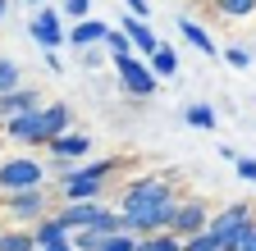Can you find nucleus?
Returning <instances> with one entry per match:
<instances>
[{"instance_id": "2f4dec72", "label": "nucleus", "mask_w": 256, "mask_h": 251, "mask_svg": "<svg viewBox=\"0 0 256 251\" xmlns=\"http://www.w3.org/2000/svg\"><path fill=\"white\" fill-rule=\"evenodd\" d=\"M101 50H106V46H101ZM101 50H96V46L82 50V64H87V69H101Z\"/></svg>"}, {"instance_id": "1a4fd4ad", "label": "nucleus", "mask_w": 256, "mask_h": 251, "mask_svg": "<svg viewBox=\"0 0 256 251\" xmlns=\"http://www.w3.org/2000/svg\"><path fill=\"white\" fill-rule=\"evenodd\" d=\"M119 27H124V37L133 41L138 59H151V55H156L160 46H165V41H156V32L146 27V18H133V14H124V18H119Z\"/></svg>"}, {"instance_id": "c756f323", "label": "nucleus", "mask_w": 256, "mask_h": 251, "mask_svg": "<svg viewBox=\"0 0 256 251\" xmlns=\"http://www.w3.org/2000/svg\"><path fill=\"white\" fill-rule=\"evenodd\" d=\"M124 5H128V14H133V18H146V23H151V0H124Z\"/></svg>"}, {"instance_id": "6e6552de", "label": "nucleus", "mask_w": 256, "mask_h": 251, "mask_svg": "<svg viewBox=\"0 0 256 251\" xmlns=\"http://www.w3.org/2000/svg\"><path fill=\"white\" fill-rule=\"evenodd\" d=\"M5 210L14 219H23V224H42L46 219V192L42 187L37 192H14V197H5Z\"/></svg>"}, {"instance_id": "a878e982", "label": "nucleus", "mask_w": 256, "mask_h": 251, "mask_svg": "<svg viewBox=\"0 0 256 251\" xmlns=\"http://www.w3.org/2000/svg\"><path fill=\"white\" fill-rule=\"evenodd\" d=\"M101 251H138V238L133 233H114V238H106Z\"/></svg>"}, {"instance_id": "39448f33", "label": "nucleus", "mask_w": 256, "mask_h": 251, "mask_svg": "<svg viewBox=\"0 0 256 251\" xmlns=\"http://www.w3.org/2000/svg\"><path fill=\"white\" fill-rule=\"evenodd\" d=\"M210 206H202V201H178V215H174V238H197V233H210Z\"/></svg>"}, {"instance_id": "bb28decb", "label": "nucleus", "mask_w": 256, "mask_h": 251, "mask_svg": "<svg viewBox=\"0 0 256 251\" xmlns=\"http://www.w3.org/2000/svg\"><path fill=\"white\" fill-rule=\"evenodd\" d=\"M64 14H69L74 23H82V18H92V0H64Z\"/></svg>"}, {"instance_id": "412c9836", "label": "nucleus", "mask_w": 256, "mask_h": 251, "mask_svg": "<svg viewBox=\"0 0 256 251\" xmlns=\"http://www.w3.org/2000/svg\"><path fill=\"white\" fill-rule=\"evenodd\" d=\"M101 46L110 50V59H124V55H138V50H133V41L124 37V27H119V23H114L110 32H106V41H101Z\"/></svg>"}, {"instance_id": "f704fd0d", "label": "nucleus", "mask_w": 256, "mask_h": 251, "mask_svg": "<svg viewBox=\"0 0 256 251\" xmlns=\"http://www.w3.org/2000/svg\"><path fill=\"white\" fill-rule=\"evenodd\" d=\"M28 5H32V9H42V0H28Z\"/></svg>"}, {"instance_id": "c85d7f7f", "label": "nucleus", "mask_w": 256, "mask_h": 251, "mask_svg": "<svg viewBox=\"0 0 256 251\" xmlns=\"http://www.w3.org/2000/svg\"><path fill=\"white\" fill-rule=\"evenodd\" d=\"M238 178H247V183H256V160H252V155H238Z\"/></svg>"}, {"instance_id": "7ed1b4c3", "label": "nucleus", "mask_w": 256, "mask_h": 251, "mask_svg": "<svg viewBox=\"0 0 256 251\" xmlns=\"http://www.w3.org/2000/svg\"><path fill=\"white\" fill-rule=\"evenodd\" d=\"M114 73H119V87L128 91V96H138V101L156 96V87H160V78L151 73V64H146V59H138V55L114 59Z\"/></svg>"}, {"instance_id": "aec40b11", "label": "nucleus", "mask_w": 256, "mask_h": 251, "mask_svg": "<svg viewBox=\"0 0 256 251\" xmlns=\"http://www.w3.org/2000/svg\"><path fill=\"white\" fill-rule=\"evenodd\" d=\"M0 251H37V238L23 229H5L0 233Z\"/></svg>"}, {"instance_id": "20e7f679", "label": "nucleus", "mask_w": 256, "mask_h": 251, "mask_svg": "<svg viewBox=\"0 0 256 251\" xmlns=\"http://www.w3.org/2000/svg\"><path fill=\"white\" fill-rule=\"evenodd\" d=\"M28 37L37 41L42 50H60L64 41H69V32H64V23H60V9H37L32 14V23H28Z\"/></svg>"}, {"instance_id": "f03ea898", "label": "nucleus", "mask_w": 256, "mask_h": 251, "mask_svg": "<svg viewBox=\"0 0 256 251\" xmlns=\"http://www.w3.org/2000/svg\"><path fill=\"white\" fill-rule=\"evenodd\" d=\"M46 178V165L32 160V155H18V160H0V192L14 197V192H37Z\"/></svg>"}, {"instance_id": "f8f14e48", "label": "nucleus", "mask_w": 256, "mask_h": 251, "mask_svg": "<svg viewBox=\"0 0 256 251\" xmlns=\"http://www.w3.org/2000/svg\"><path fill=\"white\" fill-rule=\"evenodd\" d=\"M106 32H110L106 18H82V23L69 27V46H74V50H92V46L106 41Z\"/></svg>"}, {"instance_id": "b1692460", "label": "nucleus", "mask_w": 256, "mask_h": 251, "mask_svg": "<svg viewBox=\"0 0 256 251\" xmlns=\"http://www.w3.org/2000/svg\"><path fill=\"white\" fill-rule=\"evenodd\" d=\"M87 178H96V183H110V174L119 169V160H96V165H78Z\"/></svg>"}, {"instance_id": "423d86ee", "label": "nucleus", "mask_w": 256, "mask_h": 251, "mask_svg": "<svg viewBox=\"0 0 256 251\" xmlns=\"http://www.w3.org/2000/svg\"><path fill=\"white\" fill-rule=\"evenodd\" d=\"M106 215H110V210H106L101 201H69V206H64L55 219H60V224L69 229V233H78V229H96Z\"/></svg>"}, {"instance_id": "473e14b6", "label": "nucleus", "mask_w": 256, "mask_h": 251, "mask_svg": "<svg viewBox=\"0 0 256 251\" xmlns=\"http://www.w3.org/2000/svg\"><path fill=\"white\" fill-rule=\"evenodd\" d=\"M242 251H256V229L247 233V242H242Z\"/></svg>"}, {"instance_id": "dca6fc26", "label": "nucleus", "mask_w": 256, "mask_h": 251, "mask_svg": "<svg viewBox=\"0 0 256 251\" xmlns=\"http://www.w3.org/2000/svg\"><path fill=\"white\" fill-rule=\"evenodd\" d=\"M178 32H183V41H188V46H197L202 55H220V46L210 41V32H206L202 23H192V18H178Z\"/></svg>"}, {"instance_id": "0eeeda50", "label": "nucleus", "mask_w": 256, "mask_h": 251, "mask_svg": "<svg viewBox=\"0 0 256 251\" xmlns=\"http://www.w3.org/2000/svg\"><path fill=\"white\" fill-rule=\"evenodd\" d=\"M5 137H10V142H18V146H46V123H42V110L10 119V123H5Z\"/></svg>"}, {"instance_id": "6ab92c4d", "label": "nucleus", "mask_w": 256, "mask_h": 251, "mask_svg": "<svg viewBox=\"0 0 256 251\" xmlns=\"http://www.w3.org/2000/svg\"><path fill=\"white\" fill-rule=\"evenodd\" d=\"M210 9L224 18H252L256 14V0H210Z\"/></svg>"}, {"instance_id": "f3484780", "label": "nucleus", "mask_w": 256, "mask_h": 251, "mask_svg": "<svg viewBox=\"0 0 256 251\" xmlns=\"http://www.w3.org/2000/svg\"><path fill=\"white\" fill-rule=\"evenodd\" d=\"M183 123H192V128H202V133H215V128H220V119H215V110H210L206 101H192V105L183 110Z\"/></svg>"}, {"instance_id": "ddd939ff", "label": "nucleus", "mask_w": 256, "mask_h": 251, "mask_svg": "<svg viewBox=\"0 0 256 251\" xmlns=\"http://www.w3.org/2000/svg\"><path fill=\"white\" fill-rule=\"evenodd\" d=\"M42 123H46V146H50L55 137L69 133V123H74V105H69V101H50V105H42Z\"/></svg>"}, {"instance_id": "4468645a", "label": "nucleus", "mask_w": 256, "mask_h": 251, "mask_svg": "<svg viewBox=\"0 0 256 251\" xmlns=\"http://www.w3.org/2000/svg\"><path fill=\"white\" fill-rule=\"evenodd\" d=\"M46 151H50V160H64V165H69V160H82V155L92 151V137H82V133H64V137H55Z\"/></svg>"}, {"instance_id": "393cba45", "label": "nucleus", "mask_w": 256, "mask_h": 251, "mask_svg": "<svg viewBox=\"0 0 256 251\" xmlns=\"http://www.w3.org/2000/svg\"><path fill=\"white\" fill-rule=\"evenodd\" d=\"M183 251H224V247H220L215 233H197V238H188V242H183Z\"/></svg>"}, {"instance_id": "a211bd4d", "label": "nucleus", "mask_w": 256, "mask_h": 251, "mask_svg": "<svg viewBox=\"0 0 256 251\" xmlns=\"http://www.w3.org/2000/svg\"><path fill=\"white\" fill-rule=\"evenodd\" d=\"M151 73H156V78H174V73H178V50H174V46H160V50L151 55Z\"/></svg>"}, {"instance_id": "9d476101", "label": "nucleus", "mask_w": 256, "mask_h": 251, "mask_svg": "<svg viewBox=\"0 0 256 251\" xmlns=\"http://www.w3.org/2000/svg\"><path fill=\"white\" fill-rule=\"evenodd\" d=\"M32 110H42V96L32 87H18V91H0V123H10L18 114H32Z\"/></svg>"}, {"instance_id": "9b49d317", "label": "nucleus", "mask_w": 256, "mask_h": 251, "mask_svg": "<svg viewBox=\"0 0 256 251\" xmlns=\"http://www.w3.org/2000/svg\"><path fill=\"white\" fill-rule=\"evenodd\" d=\"M60 192H64V201H96V197L106 192V183H96V178H87V174H82V169L74 165V174H69V178L60 183Z\"/></svg>"}, {"instance_id": "2eb2a0df", "label": "nucleus", "mask_w": 256, "mask_h": 251, "mask_svg": "<svg viewBox=\"0 0 256 251\" xmlns=\"http://www.w3.org/2000/svg\"><path fill=\"white\" fill-rule=\"evenodd\" d=\"M32 238H37V251H42V247H60V242H69L74 233H69V229H64V224H60V219H55V215H46V219H42V224H37V229H32Z\"/></svg>"}, {"instance_id": "cd10ccee", "label": "nucleus", "mask_w": 256, "mask_h": 251, "mask_svg": "<svg viewBox=\"0 0 256 251\" xmlns=\"http://www.w3.org/2000/svg\"><path fill=\"white\" fill-rule=\"evenodd\" d=\"M224 59H229L234 69H247V64H252V50H242V46H229V50H224Z\"/></svg>"}, {"instance_id": "7c9ffc66", "label": "nucleus", "mask_w": 256, "mask_h": 251, "mask_svg": "<svg viewBox=\"0 0 256 251\" xmlns=\"http://www.w3.org/2000/svg\"><path fill=\"white\" fill-rule=\"evenodd\" d=\"M42 64H46L50 73H64V64H60V55H55V50H42Z\"/></svg>"}, {"instance_id": "f257e3e1", "label": "nucleus", "mask_w": 256, "mask_h": 251, "mask_svg": "<svg viewBox=\"0 0 256 251\" xmlns=\"http://www.w3.org/2000/svg\"><path fill=\"white\" fill-rule=\"evenodd\" d=\"M256 229V210L247 206V201H234V206H224L215 219H210V233L220 238V247L224 251H242V242H247V233Z\"/></svg>"}, {"instance_id": "5701e85b", "label": "nucleus", "mask_w": 256, "mask_h": 251, "mask_svg": "<svg viewBox=\"0 0 256 251\" xmlns=\"http://www.w3.org/2000/svg\"><path fill=\"white\" fill-rule=\"evenodd\" d=\"M18 87H23V73H18V64L0 55V91H18Z\"/></svg>"}, {"instance_id": "72a5a7b5", "label": "nucleus", "mask_w": 256, "mask_h": 251, "mask_svg": "<svg viewBox=\"0 0 256 251\" xmlns=\"http://www.w3.org/2000/svg\"><path fill=\"white\" fill-rule=\"evenodd\" d=\"M5 14H10V0H0V23H5Z\"/></svg>"}, {"instance_id": "4be33fe9", "label": "nucleus", "mask_w": 256, "mask_h": 251, "mask_svg": "<svg viewBox=\"0 0 256 251\" xmlns=\"http://www.w3.org/2000/svg\"><path fill=\"white\" fill-rule=\"evenodd\" d=\"M138 251H183V238H174V233H156V238H138Z\"/></svg>"}]
</instances>
